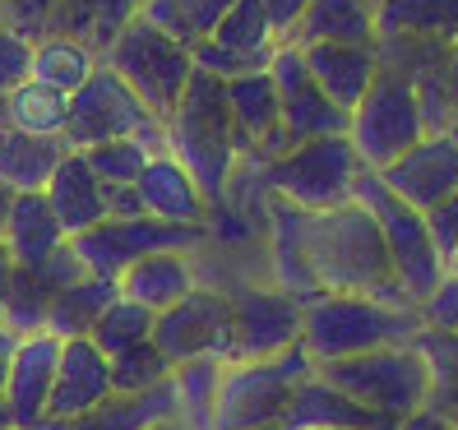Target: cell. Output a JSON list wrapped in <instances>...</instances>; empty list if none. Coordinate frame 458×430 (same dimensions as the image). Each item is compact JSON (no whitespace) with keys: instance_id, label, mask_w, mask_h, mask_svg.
I'll return each instance as SVG.
<instances>
[{"instance_id":"816d5d0a","label":"cell","mask_w":458,"mask_h":430,"mask_svg":"<svg viewBox=\"0 0 458 430\" xmlns=\"http://www.w3.org/2000/svg\"><path fill=\"white\" fill-rule=\"evenodd\" d=\"M264 430H283V426H264Z\"/></svg>"},{"instance_id":"8fae6325","label":"cell","mask_w":458,"mask_h":430,"mask_svg":"<svg viewBox=\"0 0 458 430\" xmlns=\"http://www.w3.org/2000/svg\"><path fill=\"white\" fill-rule=\"evenodd\" d=\"M157 130H163V121H153L148 106L106 65H98L89 74V84L79 93H70L65 148H74V153H89V148L112 144V139H134V134H157Z\"/></svg>"},{"instance_id":"f6af8a7d","label":"cell","mask_w":458,"mask_h":430,"mask_svg":"<svg viewBox=\"0 0 458 430\" xmlns=\"http://www.w3.org/2000/svg\"><path fill=\"white\" fill-rule=\"evenodd\" d=\"M10 274H14V264H10V255L0 250V301H5V287H10Z\"/></svg>"},{"instance_id":"ee69618b","label":"cell","mask_w":458,"mask_h":430,"mask_svg":"<svg viewBox=\"0 0 458 430\" xmlns=\"http://www.w3.org/2000/svg\"><path fill=\"white\" fill-rule=\"evenodd\" d=\"M10 208H14V190L0 185V236H5V223H10Z\"/></svg>"},{"instance_id":"f907efd6","label":"cell","mask_w":458,"mask_h":430,"mask_svg":"<svg viewBox=\"0 0 458 430\" xmlns=\"http://www.w3.org/2000/svg\"><path fill=\"white\" fill-rule=\"evenodd\" d=\"M449 46H454V51H458V33H454V42H449Z\"/></svg>"},{"instance_id":"ba28073f","label":"cell","mask_w":458,"mask_h":430,"mask_svg":"<svg viewBox=\"0 0 458 430\" xmlns=\"http://www.w3.org/2000/svg\"><path fill=\"white\" fill-rule=\"evenodd\" d=\"M352 199L375 218L385 236V250H389V264H394V278L398 287L408 291L412 306H426V297L445 282V255L436 250L430 240V227H426V213H417L412 204H403L398 195L385 190V181L375 172H361Z\"/></svg>"},{"instance_id":"5b68a950","label":"cell","mask_w":458,"mask_h":430,"mask_svg":"<svg viewBox=\"0 0 458 430\" xmlns=\"http://www.w3.org/2000/svg\"><path fill=\"white\" fill-rule=\"evenodd\" d=\"M255 172L268 199H283L301 213H329V208L352 204V190L366 167L357 148L347 144V134H329V139L292 144L283 157Z\"/></svg>"},{"instance_id":"d590c367","label":"cell","mask_w":458,"mask_h":430,"mask_svg":"<svg viewBox=\"0 0 458 430\" xmlns=\"http://www.w3.org/2000/svg\"><path fill=\"white\" fill-rule=\"evenodd\" d=\"M172 370L176 366L157 352L153 342H144V347H134V352L112 361V393H148L157 384H167Z\"/></svg>"},{"instance_id":"ac0fdd59","label":"cell","mask_w":458,"mask_h":430,"mask_svg":"<svg viewBox=\"0 0 458 430\" xmlns=\"http://www.w3.org/2000/svg\"><path fill=\"white\" fill-rule=\"evenodd\" d=\"M134 195H140L144 213L157 223H176V227H204L208 218V199L195 185V176L185 172L172 153H153L148 167L134 181Z\"/></svg>"},{"instance_id":"bcb514c9","label":"cell","mask_w":458,"mask_h":430,"mask_svg":"<svg viewBox=\"0 0 458 430\" xmlns=\"http://www.w3.org/2000/svg\"><path fill=\"white\" fill-rule=\"evenodd\" d=\"M0 130H10V93H0Z\"/></svg>"},{"instance_id":"3957f363","label":"cell","mask_w":458,"mask_h":430,"mask_svg":"<svg viewBox=\"0 0 458 430\" xmlns=\"http://www.w3.org/2000/svg\"><path fill=\"white\" fill-rule=\"evenodd\" d=\"M421 329L426 319L417 306H385L370 297L325 291L301 315V347L319 370L361 352H380V347H394V342H412Z\"/></svg>"},{"instance_id":"484cf974","label":"cell","mask_w":458,"mask_h":430,"mask_svg":"<svg viewBox=\"0 0 458 430\" xmlns=\"http://www.w3.org/2000/svg\"><path fill=\"white\" fill-rule=\"evenodd\" d=\"M65 153V139H38L14 125L0 130V185H10L14 195H42Z\"/></svg>"},{"instance_id":"4fadbf2b","label":"cell","mask_w":458,"mask_h":430,"mask_svg":"<svg viewBox=\"0 0 458 430\" xmlns=\"http://www.w3.org/2000/svg\"><path fill=\"white\" fill-rule=\"evenodd\" d=\"M268 79H274V89H278L287 148L292 144H310V139H329V134H347V112L319 93V84L310 79L306 56H301V46H296V42L274 51V61H268Z\"/></svg>"},{"instance_id":"52a82bcc","label":"cell","mask_w":458,"mask_h":430,"mask_svg":"<svg viewBox=\"0 0 458 430\" xmlns=\"http://www.w3.org/2000/svg\"><path fill=\"white\" fill-rule=\"evenodd\" d=\"M319 375L380 421H403L421 412L430 393V370H426V357L417 352V342H394V347H380V352L319 366Z\"/></svg>"},{"instance_id":"1f68e13d","label":"cell","mask_w":458,"mask_h":430,"mask_svg":"<svg viewBox=\"0 0 458 430\" xmlns=\"http://www.w3.org/2000/svg\"><path fill=\"white\" fill-rule=\"evenodd\" d=\"M417 352L426 357L430 370V393H426V408L440 412L458 426V333L445 329H421L417 338Z\"/></svg>"},{"instance_id":"30bf717a","label":"cell","mask_w":458,"mask_h":430,"mask_svg":"<svg viewBox=\"0 0 458 430\" xmlns=\"http://www.w3.org/2000/svg\"><path fill=\"white\" fill-rule=\"evenodd\" d=\"M199 246H204V227H176V223H157V218H106L93 232L70 240L84 274L106 278V282H116L130 264H140L148 255L199 250Z\"/></svg>"},{"instance_id":"d4e9b609","label":"cell","mask_w":458,"mask_h":430,"mask_svg":"<svg viewBox=\"0 0 458 430\" xmlns=\"http://www.w3.org/2000/svg\"><path fill=\"white\" fill-rule=\"evenodd\" d=\"M380 42H454L458 0H380L375 5Z\"/></svg>"},{"instance_id":"60d3db41","label":"cell","mask_w":458,"mask_h":430,"mask_svg":"<svg viewBox=\"0 0 458 430\" xmlns=\"http://www.w3.org/2000/svg\"><path fill=\"white\" fill-rule=\"evenodd\" d=\"M259 5H264V19H268V29H274L278 46L296 42V29H301L310 0H259Z\"/></svg>"},{"instance_id":"9c48e42d","label":"cell","mask_w":458,"mask_h":430,"mask_svg":"<svg viewBox=\"0 0 458 430\" xmlns=\"http://www.w3.org/2000/svg\"><path fill=\"white\" fill-rule=\"evenodd\" d=\"M315 375V361L306 357V347L296 342L278 357L264 361H232L223 370V389H218V417L213 430H264L278 426L292 389Z\"/></svg>"},{"instance_id":"8992f818","label":"cell","mask_w":458,"mask_h":430,"mask_svg":"<svg viewBox=\"0 0 458 430\" xmlns=\"http://www.w3.org/2000/svg\"><path fill=\"white\" fill-rule=\"evenodd\" d=\"M421 139H426V116L417 84L403 70L380 65L366 97L347 112V144L357 148L366 172H385Z\"/></svg>"},{"instance_id":"7c38bea8","label":"cell","mask_w":458,"mask_h":430,"mask_svg":"<svg viewBox=\"0 0 458 430\" xmlns=\"http://www.w3.org/2000/svg\"><path fill=\"white\" fill-rule=\"evenodd\" d=\"M153 347L163 352L172 366L199 361V357H218L236 361V329H232V297L213 287H195L191 297H181L172 310L153 319Z\"/></svg>"},{"instance_id":"7dc6e473","label":"cell","mask_w":458,"mask_h":430,"mask_svg":"<svg viewBox=\"0 0 458 430\" xmlns=\"http://www.w3.org/2000/svg\"><path fill=\"white\" fill-rule=\"evenodd\" d=\"M153 430H191V426H181V421H176V417H172V421H157V426H153Z\"/></svg>"},{"instance_id":"8d00e7d4","label":"cell","mask_w":458,"mask_h":430,"mask_svg":"<svg viewBox=\"0 0 458 430\" xmlns=\"http://www.w3.org/2000/svg\"><path fill=\"white\" fill-rule=\"evenodd\" d=\"M56 14H61V0H5V5H0V23L14 29V33H23L29 42L47 38V29H51Z\"/></svg>"},{"instance_id":"2e32d148","label":"cell","mask_w":458,"mask_h":430,"mask_svg":"<svg viewBox=\"0 0 458 430\" xmlns=\"http://www.w3.org/2000/svg\"><path fill=\"white\" fill-rule=\"evenodd\" d=\"M56 357H61V338H51V333H29L14 342L5 384H0V402H5V417L14 430H38L47 421Z\"/></svg>"},{"instance_id":"4316f807","label":"cell","mask_w":458,"mask_h":430,"mask_svg":"<svg viewBox=\"0 0 458 430\" xmlns=\"http://www.w3.org/2000/svg\"><path fill=\"white\" fill-rule=\"evenodd\" d=\"M310 42H343V46H380L370 0H310L296 29V46Z\"/></svg>"},{"instance_id":"681fc988","label":"cell","mask_w":458,"mask_h":430,"mask_svg":"<svg viewBox=\"0 0 458 430\" xmlns=\"http://www.w3.org/2000/svg\"><path fill=\"white\" fill-rule=\"evenodd\" d=\"M394 426H398V421H380V426H370V430H394Z\"/></svg>"},{"instance_id":"c3c4849f","label":"cell","mask_w":458,"mask_h":430,"mask_svg":"<svg viewBox=\"0 0 458 430\" xmlns=\"http://www.w3.org/2000/svg\"><path fill=\"white\" fill-rule=\"evenodd\" d=\"M445 268H449V274H458V250L449 255V264H445Z\"/></svg>"},{"instance_id":"836d02e7","label":"cell","mask_w":458,"mask_h":430,"mask_svg":"<svg viewBox=\"0 0 458 430\" xmlns=\"http://www.w3.org/2000/svg\"><path fill=\"white\" fill-rule=\"evenodd\" d=\"M153 319H157L153 310H144V306H134V301L116 297L112 306L102 310V319H98V325H93L89 342L98 347V352H102L106 361H116V357L134 352V347L153 342Z\"/></svg>"},{"instance_id":"7a4b0ae2","label":"cell","mask_w":458,"mask_h":430,"mask_svg":"<svg viewBox=\"0 0 458 430\" xmlns=\"http://www.w3.org/2000/svg\"><path fill=\"white\" fill-rule=\"evenodd\" d=\"M163 153H172L195 176L208 204H218L227 195V185L241 167V153H236V130L223 97V79H213L204 70L191 74L176 112L163 121Z\"/></svg>"},{"instance_id":"44dd1931","label":"cell","mask_w":458,"mask_h":430,"mask_svg":"<svg viewBox=\"0 0 458 430\" xmlns=\"http://www.w3.org/2000/svg\"><path fill=\"white\" fill-rule=\"evenodd\" d=\"M121 297L144 306L153 315L172 310L181 297H191V291L199 287V268L191 259V250H163V255H148L140 264H130L125 274L116 278Z\"/></svg>"},{"instance_id":"cb8c5ba5","label":"cell","mask_w":458,"mask_h":430,"mask_svg":"<svg viewBox=\"0 0 458 430\" xmlns=\"http://www.w3.org/2000/svg\"><path fill=\"white\" fill-rule=\"evenodd\" d=\"M172 417H176V389L167 380L148 393H112L84 417L42 421L38 430H153L157 421H172Z\"/></svg>"},{"instance_id":"ffe728a7","label":"cell","mask_w":458,"mask_h":430,"mask_svg":"<svg viewBox=\"0 0 458 430\" xmlns=\"http://www.w3.org/2000/svg\"><path fill=\"white\" fill-rule=\"evenodd\" d=\"M47 204L51 213H56V223L65 227V236H84L93 232L98 223H106V185L98 181V172L89 167V157L84 153H65L61 157V167L51 172L47 181Z\"/></svg>"},{"instance_id":"6da1fadb","label":"cell","mask_w":458,"mask_h":430,"mask_svg":"<svg viewBox=\"0 0 458 430\" xmlns=\"http://www.w3.org/2000/svg\"><path fill=\"white\" fill-rule=\"evenodd\" d=\"M301 236H306V268L319 291L370 297L385 306H412L408 291L394 278L380 227H375V218L357 199L343 208H329V213H306Z\"/></svg>"},{"instance_id":"277c9868","label":"cell","mask_w":458,"mask_h":430,"mask_svg":"<svg viewBox=\"0 0 458 430\" xmlns=\"http://www.w3.org/2000/svg\"><path fill=\"white\" fill-rule=\"evenodd\" d=\"M98 61L112 70L121 84L148 106L153 121H167L176 112V102L195 74V56L181 42H172L163 29H153L148 19H125L116 38L98 51Z\"/></svg>"},{"instance_id":"83f0119b","label":"cell","mask_w":458,"mask_h":430,"mask_svg":"<svg viewBox=\"0 0 458 430\" xmlns=\"http://www.w3.org/2000/svg\"><path fill=\"white\" fill-rule=\"evenodd\" d=\"M98 51L84 42V38H70V33H47L33 42V70L29 79H38V84L56 89V93H79L89 84V74L98 70Z\"/></svg>"},{"instance_id":"f1b7e54d","label":"cell","mask_w":458,"mask_h":430,"mask_svg":"<svg viewBox=\"0 0 458 430\" xmlns=\"http://www.w3.org/2000/svg\"><path fill=\"white\" fill-rule=\"evenodd\" d=\"M232 5L236 0H140V19H148L153 29H163L185 51H195L199 42H208L218 33V23L227 19Z\"/></svg>"},{"instance_id":"e575fe53","label":"cell","mask_w":458,"mask_h":430,"mask_svg":"<svg viewBox=\"0 0 458 430\" xmlns=\"http://www.w3.org/2000/svg\"><path fill=\"white\" fill-rule=\"evenodd\" d=\"M163 153V130L157 134H134V139H112V144H98L89 148V167L98 172L102 185H134L140 172L148 167V157Z\"/></svg>"},{"instance_id":"ab89813d","label":"cell","mask_w":458,"mask_h":430,"mask_svg":"<svg viewBox=\"0 0 458 430\" xmlns=\"http://www.w3.org/2000/svg\"><path fill=\"white\" fill-rule=\"evenodd\" d=\"M426 227H430V240H436V250L445 255V264H449V255L458 250V190L445 199V204H436L426 213Z\"/></svg>"},{"instance_id":"b9f144b4","label":"cell","mask_w":458,"mask_h":430,"mask_svg":"<svg viewBox=\"0 0 458 430\" xmlns=\"http://www.w3.org/2000/svg\"><path fill=\"white\" fill-rule=\"evenodd\" d=\"M106 218H148L134 185H106Z\"/></svg>"},{"instance_id":"db71d44e","label":"cell","mask_w":458,"mask_h":430,"mask_svg":"<svg viewBox=\"0 0 458 430\" xmlns=\"http://www.w3.org/2000/svg\"><path fill=\"white\" fill-rule=\"evenodd\" d=\"M0 5H5V0H0Z\"/></svg>"},{"instance_id":"4dcf8cb0","label":"cell","mask_w":458,"mask_h":430,"mask_svg":"<svg viewBox=\"0 0 458 430\" xmlns=\"http://www.w3.org/2000/svg\"><path fill=\"white\" fill-rule=\"evenodd\" d=\"M223 370L227 361L218 357H199L172 370V389H176V421L191 430H213L218 417V389H223Z\"/></svg>"},{"instance_id":"d6986e66","label":"cell","mask_w":458,"mask_h":430,"mask_svg":"<svg viewBox=\"0 0 458 430\" xmlns=\"http://www.w3.org/2000/svg\"><path fill=\"white\" fill-rule=\"evenodd\" d=\"M301 56H306V70L319 84V93L334 106H343V112H352L366 97V89L375 84V74H380V46L310 42V46H301Z\"/></svg>"},{"instance_id":"7bdbcfd3","label":"cell","mask_w":458,"mask_h":430,"mask_svg":"<svg viewBox=\"0 0 458 430\" xmlns=\"http://www.w3.org/2000/svg\"><path fill=\"white\" fill-rule=\"evenodd\" d=\"M394 430H458L449 417H440V412H430V408H421V412H412V417H403Z\"/></svg>"},{"instance_id":"7402d4cb","label":"cell","mask_w":458,"mask_h":430,"mask_svg":"<svg viewBox=\"0 0 458 430\" xmlns=\"http://www.w3.org/2000/svg\"><path fill=\"white\" fill-rule=\"evenodd\" d=\"M278 426L283 430H370V426H380V417L366 412L361 402H352L343 389H334L325 375L315 370L292 389Z\"/></svg>"},{"instance_id":"f546056e","label":"cell","mask_w":458,"mask_h":430,"mask_svg":"<svg viewBox=\"0 0 458 430\" xmlns=\"http://www.w3.org/2000/svg\"><path fill=\"white\" fill-rule=\"evenodd\" d=\"M121 297L116 282L106 278H79L70 287H61L56 297H51V310H47V333L51 338H89L93 325L102 319V310Z\"/></svg>"},{"instance_id":"9a60e30c","label":"cell","mask_w":458,"mask_h":430,"mask_svg":"<svg viewBox=\"0 0 458 430\" xmlns=\"http://www.w3.org/2000/svg\"><path fill=\"white\" fill-rule=\"evenodd\" d=\"M375 176H380L385 190L398 195L403 204H412L417 213H430L458 190V139H454V130L426 134L421 144H412L398 163H389Z\"/></svg>"},{"instance_id":"74e56055","label":"cell","mask_w":458,"mask_h":430,"mask_svg":"<svg viewBox=\"0 0 458 430\" xmlns=\"http://www.w3.org/2000/svg\"><path fill=\"white\" fill-rule=\"evenodd\" d=\"M33 70V42L0 23V93H14Z\"/></svg>"},{"instance_id":"d6a6232c","label":"cell","mask_w":458,"mask_h":430,"mask_svg":"<svg viewBox=\"0 0 458 430\" xmlns=\"http://www.w3.org/2000/svg\"><path fill=\"white\" fill-rule=\"evenodd\" d=\"M65 121H70V97L38 84V79H23L10 93V125L23 134H38V139H65Z\"/></svg>"},{"instance_id":"e0dca14e","label":"cell","mask_w":458,"mask_h":430,"mask_svg":"<svg viewBox=\"0 0 458 430\" xmlns=\"http://www.w3.org/2000/svg\"><path fill=\"white\" fill-rule=\"evenodd\" d=\"M102 398H112V361L89 338H65L56 357V380H51L47 421H74L93 412Z\"/></svg>"},{"instance_id":"5bb4252c","label":"cell","mask_w":458,"mask_h":430,"mask_svg":"<svg viewBox=\"0 0 458 430\" xmlns=\"http://www.w3.org/2000/svg\"><path fill=\"white\" fill-rule=\"evenodd\" d=\"M306 306L287 297L283 287H246L232 297V329H236V361H264L301 342Z\"/></svg>"},{"instance_id":"f5cc1de1","label":"cell","mask_w":458,"mask_h":430,"mask_svg":"<svg viewBox=\"0 0 458 430\" xmlns=\"http://www.w3.org/2000/svg\"><path fill=\"white\" fill-rule=\"evenodd\" d=\"M454 139H458V125H454Z\"/></svg>"},{"instance_id":"603a6c76","label":"cell","mask_w":458,"mask_h":430,"mask_svg":"<svg viewBox=\"0 0 458 430\" xmlns=\"http://www.w3.org/2000/svg\"><path fill=\"white\" fill-rule=\"evenodd\" d=\"M65 227L56 223L47 195H14V208H10V223H5V236H0V250L10 255L14 268H42L51 255L65 246Z\"/></svg>"},{"instance_id":"f35d334b","label":"cell","mask_w":458,"mask_h":430,"mask_svg":"<svg viewBox=\"0 0 458 430\" xmlns=\"http://www.w3.org/2000/svg\"><path fill=\"white\" fill-rule=\"evenodd\" d=\"M421 319H426V329L458 333V274H445V282H440V287L426 297Z\"/></svg>"}]
</instances>
